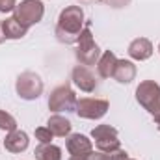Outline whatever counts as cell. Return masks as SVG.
<instances>
[{
	"instance_id": "cell-1",
	"label": "cell",
	"mask_w": 160,
	"mask_h": 160,
	"mask_svg": "<svg viewBox=\"0 0 160 160\" xmlns=\"http://www.w3.org/2000/svg\"><path fill=\"white\" fill-rule=\"evenodd\" d=\"M84 26H86L84 9L80 6H67L60 11L54 36L63 45H75L78 41L80 32L84 30Z\"/></svg>"
},
{
	"instance_id": "cell-2",
	"label": "cell",
	"mask_w": 160,
	"mask_h": 160,
	"mask_svg": "<svg viewBox=\"0 0 160 160\" xmlns=\"http://www.w3.org/2000/svg\"><path fill=\"white\" fill-rule=\"evenodd\" d=\"M101 47L95 43V38L91 34V24L86 22L84 30L80 32V38L77 41V50H75V56L78 60L80 65H95L101 58Z\"/></svg>"
},
{
	"instance_id": "cell-3",
	"label": "cell",
	"mask_w": 160,
	"mask_h": 160,
	"mask_svg": "<svg viewBox=\"0 0 160 160\" xmlns=\"http://www.w3.org/2000/svg\"><path fill=\"white\" fill-rule=\"evenodd\" d=\"M43 80L34 71H24L15 80V91L22 101H36L43 95Z\"/></svg>"
},
{
	"instance_id": "cell-4",
	"label": "cell",
	"mask_w": 160,
	"mask_h": 160,
	"mask_svg": "<svg viewBox=\"0 0 160 160\" xmlns=\"http://www.w3.org/2000/svg\"><path fill=\"white\" fill-rule=\"evenodd\" d=\"M77 95L75 91L71 89L69 84H62V86H56L50 95H48V110L54 112V114H60V112H75V106H77Z\"/></svg>"
},
{
	"instance_id": "cell-5",
	"label": "cell",
	"mask_w": 160,
	"mask_h": 160,
	"mask_svg": "<svg viewBox=\"0 0 160 160\" xmlns=\"http://www.w3.org/2000/svg\"><path fill=\"white\" fill-rule=\"evenodd\" d=\"M43 15H45V6L41 0H21V4H17L13 9V17L26 28L41 22Z\"/></svg>"
},
{
	"instance_id": "cell-6",
	"label": "cell",
	"mask_w": 160,
	"mask_h": 160,
	"mask_svg": "<svg viewBox=\"0 0 160 160\" xmlns=\"http://www.w3.org/2000/svg\"><path fill=\"white\" fill-rule=\"evenodd\" d=\"M138 104L149 114H157L160 110V86L155 80H143L136 88Z\"/></svg>"
},
{
	"instance_id": "cell-7",
	"label": "cell",
	"mask_w": 160,
	"mask_h": 160,
	"mask_svg": "<svg viewBox=\"0 0 160 160\" xmlns=\"http://www.w3.org/2000/svg\"><path fill=\"white\" fill-rule=\"evenodd\" d=\"M110 110V102L106 99H93V97H84L77 101V106H75V112L77 116L82 119H101L106 116V112Z\"/></svg>"
},
{
	"instance_id": "cell-8",
	"label": "cell",
	"mask_w": 160,
	"mask_h": 160,
	"mask_svg": "<svg viewBox=\"0 0 160 160\" xmlns=\"http://www.w3.org/2000/svg\"><path fill=\"white\" fill-rule=\"evenodd\" d=\"M91 138L95 140L97 149L102 151V153H106V155L121 147L119 136H118V128H114L110 125H97L91 130Z\"/></svg>"
},
{
	"instance_id": "cell-9",
	"label": "cell",
	"mask_w": 160,
	"mask_h": 160,
	"mask_svg": "<svg viewBox=\"0 0 160 160\" xmlns=\"http://www.w3.org/2000/svg\"><path fill=\"white\" fill-rule=\"evenodd\" d=\"M65 147L69 151L71 157H88L91 151H93V143L88 136L84 134H69L67 136V142H65Z\"/></svg>"
},
{
	"instance_id": "cell-10",
	"label": "cell",
	"mask_w": 160,
	"mask_h": 160,
	"mask_svg": "<svg viewBox=\"0 0 160 160\" xmlns=\"http://www.w3.org/2000/svg\"><path fill=\"white\" fill-rule=\"evenodd\" d=\"M71 78H73V84L78 88L80 91L91 93V91L97 89V78L86 65H77L73 69V73H71Z\"/></svg>"
},
{
	"instance_id": "cell-11",
	"label": "cell",
	"mask_w": 160,
	"mask_h": 160,
	"mask_svg": "<svg viewBox=\"0 0 160 160\" xmlns=\"http://www.w3.org/2000/svg\"><path fill=\"white\" fill-rule=\"evenodd\" d=\"M128 56L136 62H145L153 56L155 48H153V43L147 39V38H136L134 41H130L128 45Z\"/></svg>"
},
{
	"instance_id": "cell-12",
	"label": "cell",
	"mask_w": 160,
	"mask_h": 160,
	"mask_svg": "<svg viewBox=\"0 0 160 160\" xmlns=\"http://www.w3.org/2000/svg\"><path fill=\"white\" fill-rule=\"evenodd\" d=\"M28 143H30V138L24 130H13V132H8L6 134V140H4V147L6 151L9 153H22L28 149Z\"/></svg>"
},
{
	"instance_id": "cell-13",
	"label": "cell",
	"mask_w": 160,
	"mask_h": 160,
	"mask_svg": "<svg viewBox=\"0 0 160 160\" xmlns=\"http://www.w3.org/2000/svg\"><path fill=\"white\" fill-rule=\"evenodd\" d=\"M112 78H116L119 84H130L136 78V65L130 60H118Z\"/></svg>"
},
{
	"instance_id": "cell-14",
	"label": "cell",
	"mask_w": 160,
	"mask_h": 160,
	"mask_svg": "<svg viewBox=\"0 0 160 160\" xmlns=\"http://www.w3.org/2000/svg\"><path fill=\"white\" fill-rule=\"evenodd\" d=\"M47 128H48L54 136L65 138V136H69V134H71L73 123L67 119V118L60 116V114H54V116H50V118H48V121H47Z\"/></svg>"
},
{
	"instance_id": "cell-15",
	"label": "cell",
	"mask_w": 160,
	"mask_h": 160,
	"mask_svg": "<svg viewBox=\"0 0 160 160\" xmlns=\"http://www.w3.org/2000/svg\"><path fill=\"white\" fill-rule=\"evenodd\" d=\"M116 63H118V56L112 50H104L101 54L99 62H97V73H99V77L101 78H112Z\"/></svg>"
},
{
	"instance_id": "cell-16",
	"label": "cell",
	"mask_w": 160,
	"mask_h": 160,
	"mask_svg": "<svg viewBox=\"0 0 160 160\" xmlns=\"http://www.w3.org/2000/svg\"><path fill=\"white\" fill-rule=\"evenodd\" d=\"M2 30L6 39H22L28 34V28L22 26L15 17H8L6 21H2Z\"/></svg>"
},
{
	"instance_id": "cell-17",
	"label": "cell",
	"mask_w": 160,
	"mask_h": 160,
	"mask_svg": "<svg viewBox=\"0 0 160 160\" xmlns=\"http://www.w3.org/2000/svg\"><path fill=\"white\" fill-rule=\"evenodd\" d=\"M34 155L36 160H62V149L54 143H39Z\"/></svg>"
},
{
	"instance_id": "cell-18",
	"label": "cell",
	"mask_w": 160,
	"mask_h": 160,
	"mask_svg": "<svg viewBox=\"0 0 160 160\" xmlns=\"http://www.w3.org/2000/svg\"><path fill=\"white\" fill-rule=\"evenodd\" d=\"M0 130H4V132L17 130V119L11 114H8L6 110H0Z\"/></svg>"
},
{
	"instance_id": "cell-19",
	"label": "cell",
	"mask_w": 160,
	"mask_h": 160,
	"mask_svg": "<svg viewBox=\"0 0 160 160\" xmlns=\"http://www.w3.org/2000/svg\"><path fill=\"white\" fill-rule=\"evenodd\" d=\"M36 140L39 142V143H50L52 142V138H54V134L47 128V127H39V128H36Z\"/></svg>"
},
{
	"instance_id": "cell-20",
	"label": "cell",
	"mask_w": 160,
	"mask_h": 160,
	"mask_svg": "<svg viewBox=\"0 0 160 160\" xmlns=\"http://www.w3.org/2000/svg\"><path fill=\"white\" fill-rule=\"evenodd\" d=\"M108 160H128V153L125 149H116L112 153H108Z\"/></svg>"
},
{
	"instance_id": "cell-21",
	"label": "cell",
	"mask_w": 160,
	"mask_h": 160,
	"mask_svg": "<svg viewBox=\"0 0 160 160\" xmlns=\"http://www.w3.org/2000/svg\"><path fill=\"white\" fill-rule=\"evenodd\" d=\"M17 6V0H0V13H9Z\"/></svg>"
},
{
	"instance_id": "cell-22",
	"label": "cell",
	"mask_w": 160,
	"mask_h": 160,
	"mask_svg": "<svg viewBox=\"0 0 160 160\" xmlns=\"http://www.w3.org/2000/svg\"><path fill=\"white\" fill-rule=\"evenodd\" d=\"M110 8H114V9H121V8H127L132 0H104Z\"/></svg>"
},
{
	"instance_id": "cell-23",
	"label": "cell",
	"mask_w": 160,
	"mask_h": 160,
	"mask_svg": "<svg viewBox=\"0 0 160 160\" xmlns=\"http://www.w3.org/2000/svg\"><path fill=\"white\" fill-rule=\"evenodd\" d=\"M86 160H108V155L106 153H102V151H97V153H89L88 157H86Z\"/></svg>"
},
{
	"instance_id": "cell-24",
	"label": "cell",
	"mask_w": 160,
	"mask_h": 160,
	"mask_svg": "<svg viewBox=\"0 0 160 160\" xmlns=\"http://www.w3.org/2000/svg\"><path fill=\"white\" fill-rule=\"evenodd\" d=\"M153 121H155V125H157V128L160 130V110L157 114H153Z\"/></svg>"
},
{
	"instance_id": "cell-25",
	"label": "cell",
	"mask_w": 160,
	"mask_h": 160,
	"mask_svg": "<svg viewBox=\"0 0 160 160\" xmlns=\"http://www.w3.org/2000/svg\"><path fill=\"white\" fill-rule=\"evenodd\" d=\"M6 41V36H4V30H2V21H0V45Z\"/></svg>"
},
{
	"instance_id": "cell-26",
	"label": "cell",
	"mask_w": 160,
	"mask_h": 160,
	"mask_svg": "<svg viewBox=\"0 0 160 160\" xmlns=\"http://www.w3.org/2000/svg\"><path fill=\"white\" fill-rule=\"evenodd\" d=\"M69 160H86V157H71Z\"/></svg>"
},
{
	"instance_id": "cell-27",
	"label": "cell",
	"mask_w": 160,
	"mask_h": 160,
	"mask_svg": "<svg viewBox=\"0 0 160 160\" xmlns=\"http://www.w3.org/2000/svg\"><path fill=\"white\" fill-rule=\"evenodd\" d=\"M158 52H160V43H158Z\"/></svg>"
},
{
	"instance_id": "cell-28",
	"label": "cell",
	"mask_w": 160,
	"mask_h": 160,
	"mask_svg": "<svg viewBox=\"0 0 160 160\" xmlns=\"http://www.w3.org/2000/svg\"><path fill=\"white\" fill-rule=\"evenodd\" d=\"M95 2H101V0H95Z\"/></svg>"
},
{
	"instance_id": "cell-29",
	"label": "cell",
	"mask_w": 160,
	"mask_h": 160,
	"mask_svg": "<svg viewBox=\"0 0 160 160\" xmlns=\"http://www.w3.org/2000/svg\"><path fill=\"white\" fill-rule=\"evenodd\" d=\"M128 160H134V158H128Z\"/></svg>"
}]
</instances>
